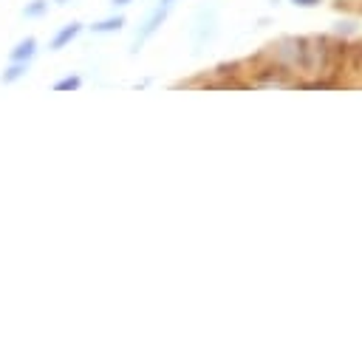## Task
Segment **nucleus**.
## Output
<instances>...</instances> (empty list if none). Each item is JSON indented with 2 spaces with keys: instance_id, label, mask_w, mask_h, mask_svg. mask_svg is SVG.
Masks as SVG:
<instances>
[{
  "instance_id": "obj_1",
  "label": "nucleus",
  "mask_w": 362,
  "mask_h": 359,
  "mask_svg": "<svg viewBox=\"0 0 362 359\" xmlns=\"http://www.w3.org/2000/svg\"><path fill=\"white\" fill-rule=\"evenodd\" d=\"M170 6H173V3H164V0H161V3L144 17V23L139 25V31H136V37H133V48H130V54H139V48H141V45L161 28V23H164L167 14H170Z\"/></svg>"
},
{
  "instance_id": "obj_2",
  "label": "nucleus",
  "mask_w": 362,
  "mask_h": 359,
  "mask_svg": "<svg viewBox=\"0 0 362 359\" xmlns=\"http://www.w3.org/2000/svg\"><path fill=\"white\" fill-rule=\"evenodd\" d=\"M79 34H82V23H79V20H71V23H65V25L57 28V34L51 37L48 48H51V51H62V48H68Z\"/></svg>"
},
{
  "instance_id": "obj_3",
  "label": "nucleus",
  "mask_w": 362,
  "mask_h": 359,
  "mask_svg": "<svg viewBox=\"0 0 362 359\" xmlns=\"http://www.w3.org/2000/svg\"><path fill=\"white\" fill-rule=\"evenodd\" d=\"M37 48H40L37 37H23V40L8 51V59H14V62H31V59L37 57Z\"/></svg>"
},
{
  "instance_id": "obj_4",
  "label": "nucleus",
  "mask_w": 362,
  "mask_h": 359,
  "mask_svg": "<svg viewBox=\"0 0 362 359\" xmlns=\"http://www.w3.org/2000/svg\"><path fill=\"white\" fill-rule=\"evenodd\" d=\"M124 14H110V17H102V20H96V23H90V31L93 34H116V31H122L124 28Z\"/></svg>"
},
{
  "instance_id": "obj_5",
  "label": "nucleus",
  "mask_w": 362,
  "mask_h": 359,
  "mask_svg": "<svg viewBox=\"0 0 362 359\" xmlns=\"http://www.w3.org/2000/svg\"><path fill=\"white\" fill-rule=\"evenodd\" d=\"M28 68H31V62H14V59H8V65L0 73V82L3 85H14V82H20L28 73Z\"/></svg>"
},
{
  "instance_id": "obj_6",
  "label": "nucleus",
  "mask_w": 362,
  "mask_h": 359,
  "mask_svg": "<svg viewBox=\"0 0 362 359\" xmlns=\"http://www.w3.org/2000/svg\"><path fill=\"white\" fill-rule=\"evenodd\" d=\"M79 88H82V76L79 73H68V76H62V79H57L51 85L54 93H71V90H79Z\"/></svg>"
},
{
  "instance_id": "obj_7",
  "label": "nucleus",
  "mask_w": 362,
  "mask_h": 359,
  "mask_svg": "<svg viewBox=\"0 0 362 359\" xmlns=\"http://www.w3.org/2000/svg\"><path fill=\"white\" fill-rule=\"evenodd\" d=\"M48 8H51V0H31V3L23 6V17L25 20H40V17L48 14Z\"/></svg>"
},
{
  "instance_id": "obj_8",
  "label": "nucleus",
  "mask_w": 362,
  "mask_h": 359,
  "mask_svg": "<svg viewBox=\"0 0 362 359\" xmlns=\"http://www.w3.org/2000/svg\"><path fill=\"white\" fill-rule=\"evenodd\" d=\"M291 6H297V8H314V6H320L322 0H288Z\"/></svg>"
},
{
  "instance_id": "obj_9",
  "label": "nucleus",
  "mask_w": 362,
  "mask_h": 359,
  "mask_svg": "<svg viewBox=\"0 0 362 359\" xmlns=\"http://www.w3.org/2000/svg\"><path fill=\"white\" fill-rule=\"evenodd\" d=\"M110 3H113V8H116V6H130L133 0H110Z\"/></svg>"
},
{
  "instance_id": "obj_10",
  "label": "nucleus",
  "mask_w": 362,
  "mask_h": 359,
  "mask_svg": "<svg viewBox=\"0 0 362 359\" xmlns=\"http://www.w3.org/2000/svg\"><path fill=\"white\" fill-rule=\"evenodd\" d=\"M51 3H59L62 6V3H71V0H51Z\"/></svg>"
},
{
  "instance_id": "obj_11",
  "label": "nucleus",
  "mask_w": 362,
  "mask_h": 359,
  "mask_svg": "<svg viewBox=\"0 0 362 359\" xmlns=\"http://www.w3.org/2000/svg\"><path fill=\"white\" fill-rule=\"evenodd\" d=\"M164 3H175V0H164Z\"/></svg>"
}]
</instances>
